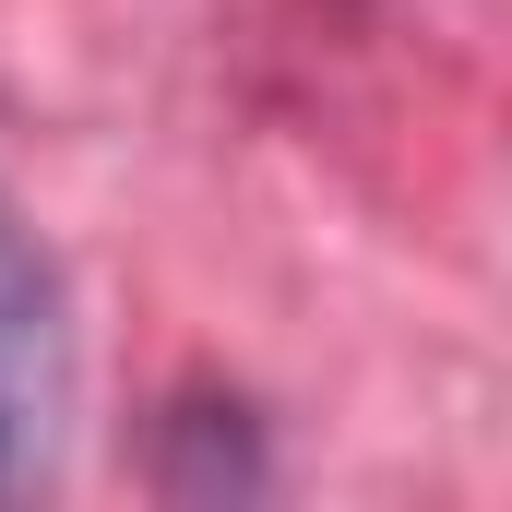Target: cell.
<instances>
[{"label": "cell", "instance_id": "obj_1", "mask_svg": "<svg viewBox=\"0 0 512 512\" xmlns=\"http://www.w3.org/2000/svg\"><path fill=\"white\" fill-rule=\"evenodd\" d=\"M72 429V298L36 227L0 203V501H24L60 465Z\"/></svg>", "mask_w": 512, "mask_h": 512}]
</instances>
